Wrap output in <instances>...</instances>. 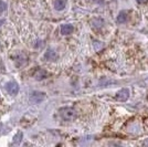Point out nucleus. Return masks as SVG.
Masks as SVG:
<instances>
[{
  "mask_svg": "<svg viewBox=\"0 0 148 147\" xmlns=\"http://www.w3.org/2000/svg\"><path fill=\"white\" fill-rule=\"evenodd\" d=\"M73 30H74V28L72 25H63L61 27V33L63 36H66V34L72 33Z\"/></svg>",
  "mask_w": 148,
  "mask_h": 147,
  "instance_id": "obj_6",
  "label": "nucleus"
},
{
  "mask_svg": "<svg viewBox=\"0 0 148 147\" xmlns=\"http://www.w3.org/2000/svg\"><path fill=\"white\" fill-rule=\"evenodd\" d=\"M146 1H148V0H137V2H138V3H145Z\"/></svg>",
  "mask_w": 148,
  "mask_h": 147,
  "instance_id": "obj_12",
  "label": "nucleus"
},
{
  "mask_svg": "<svg viewBox=\"0 0 148 147\" xmlns=\"http://www.w3.org/2000/svg\"><path fill=\"white\" fill-rule=\"evenodd\" d=\"M6 9H7V5L3 2V1H0V12L5 11Z\"/></svg>",
  "mask_w": 148,
  "mask_h": 147,
  "instance_id": "obj_11",
  "label": "nucleus"
},
{
  "mask_svg": "<svg viewBox=\"0 0 148 147\" xmlns=\"http://www.w3.org/2000/svg\"><path fill=\"white\" fill-rule=\"evenodd\" d=\"M45 75H47V73L44 72L43 70H39L37 73H36V79L37 80H42V79L45 78Z\"/></svg>",
  "mask_w": 148,
  "mask_h": 147,
  "instance_id": "obj_10",
  "label": "nucleus"
},
{
  "mask_svg": "<svg viewBox=\"0 0 148 147\" xmlns=\"http://www.w3.org/2000/svg\"><path fill=\"white\" fill-rule=\"evenodd\" d=\"M44 98H45L44 93H42V92H33L32 94H31V96H30V102H31V103H33V104H37V103H41Z\"/></svg>",
  "mask_w": 148,
  "mask_h": 147,
  "instance_id": "obj_2",
  "label": "nucleus"
},
{
  "mask_svg": "<svg viewBox=\"0 0 148 147\" xmlns=\"http://www.w3.org/2000/svg\"><path fill=\"white\" fill-rule=\"evenodd\" d=\"M92 25L94 27V28H96V29H99V28H102V27L104 25V20H103V19H99V18L93 19Z\"/></svg>",
  "mask_w": 148,
  "mask_h": 147,
  "instance_id": "obj_8",
  "label": "nucleus"
},
{
  "mask_svg": "<svg viewBox=\"0 0 148 147\" xmlns=\"http://www.w3.org/2000/svg\"><path fill=\"white\" fill-rule=\"evenodd\" d=\"M144 145H145V146H148V139L145 142V143H144Z\"/></svg>",
  "mask_w": 148,
  "mask_h": 147,
  "instance_id": "obj_13",
  "label": "nucleus"
},
{
  "mask_svg": "<svg viewBox=\"0 0 148 147\" xmlns=\"http://www.w3.org/2000/svg\"><path fill=\"white\" fill-rule=\"evenodd\" d=\"M116 21H117V23H125L127 21V13L125 11H121L116 18Z\"/></svg>",
  "mask_w": 148,
  "mask_h": 147,
  "instance_id": "obj_9",
  "label": "nucleus"
},
{
  "mask_svg": "<svg viewBox=\"0 0 148 147\" xmlns=\"http://www.w3.org/2000/svg\"><path fill=\"white\" fill-rule=\"evenodd\" d=\"M44 58L48 61H54L56 59H58V54H56V51H53V50H48L44 53Z\"/></svg>",
  "mask_w": 148,
  "mask_h": 147,
  "instance_id": "obj_5",
  "label": "nucleus"
},
{
  "mask_svg": "<svg viewBox=\"0 0 148 147\" xmlns=\"http://www.w3.org/2000/svg\"><path fill=\"white\" fill-rule=\"evenodd\" d=\"M60 115L64 121H73L76 117V112L72 107H63L60 110Z\"/></svg>",
  "mask_w": 148,
  "mask_h": 147,
  "instance_id": "obj_1",
  "label": "nucleus"
},
{
  "mask_svg": "<svg viewBox=\"0 0 148 147\" xmlns=\"http://www.w3.org/2000/svg\"><path fill=\"white\" fill-rule=\"evenodd\" d=\"M6 89H7V91L10 93L11 95H16V94L19 92V85L16 82H10V83H8L6 86Z\"/></svg>",
  "mask_w": 148,
  "mask_h": 147,
  "instance_id": "obj_4",
  "label": "nucleus"
},
{
  "mask_svg": "<svg viewBox=\"0 0 148 147\" xmlns=\"http://www.w3.org/2000/svg\"><path fill=\"white\" fill-rule=\"evenodd\" d=\"M65 6H66V0H56L54 1V8L59 11L63 10Z\"/></svg>",
  "mask_w": 148,
  "mask_h": 147,
  "instance_id": "obj_7",
  "label": "nucleus"
},
{
  "mask_svg": "<svg viewBox=\"0 0 148 147\" xmlns=\"http://www.w3.org/2000/svg\"><path fill=\"white\" fill-rule=\"evenodd\" d=\"M130 98V90L128 89H122L116 93V100L121 102H125Z\"/></svg>",
  "mask_w": 148,
  "mask_h": 147,
  "instance_id": "obj_3",
  "label": "nucleus"
}]
</instances>
